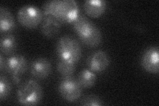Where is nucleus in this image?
<instances>
[{"instance_id": "nucleus-3", "label": "nucleus", "mask_w": 159, "mask_h": 106, "mask_svg": "<svg viewBox=\"0 0 159 106\" xmlns=\"http://www.w3.org/2000/svg\"><path fill=\"white\" fill-rule=\"evenodd\" d=\"M57 54L60 60L76 63L81 58V46L74 37L64 35L57 42Z\"/></svg>"}, {"instance_id": "nucleus-2", "label": "nucleus", "mask_w": 159, "mask_h": 106, "mask_svg": "<svg viewBox=\"0 0 159 106\" xmlns=\"http://www.w3.org/2000/svg\"><path fill=\"white\" fill-rule=\"evenodd\" d=\"M73 24L74 31L86 46L95 47L102 43V35L100 30L85 16L79 14Z\"/></svg>"}, {"instance_id": "nucleus-15", "label": "nucleus", "mask_w": 159, "mask_h": 106, "mask_svg": "<svg viewBox=\"0 0 159 106\" xmlns=\"http://www.w3.org/2000/svg\"><path fill=\"white\" fill-rule=\"evenodd\" d=\"M97 76L93 71L88 69H84L80 72L78 80L84 88H89L93 86L96 82Z\"/></svg>"}, {"instance_id": "nucleus-1", "label": "nucleus", "mask_w": 159, "mask_h": 106, "mask_svg": "<svg viewBox=\"0 0 159 106\" xmlns=\"http://www.w3.org/2000/svg\"><path fill=\"white\" fill-rule=\"evenodd\" d=\"M43 15H50L61 23H74L79 15L77 3L74 0H52L43 6Z\"/></svg>"}, {"instance_id": "nucleus-18", "label": "nucleus", "mask_w": 159, "mask_h": 106, "mask_svg": "<svg viewBox=\"0 0 159 106\" xmlns=\"http://www.w3.org/2000/svg\"><path fill=\"white\" fill-rule=\"evenodd\" d=\"M80 104L85 106H99L103 105V101L96 95L88 94L82 99Z\"/></svg>"}, {"instance_id": "nucleus-4", "label": "nucleus", "mask_w": 159, "mask_h": 106, "mask_svg": "<svg viewBox=\"0 0 159 106\" xmlns=\"http://www.w3.org/2000/svg\"><path fill=\"white\" fill-rule=\"evenodd\" d=\"M43 94V89L39 83L35 80H29L20 85L17 98L22 105H34L41 102Z\"/></svg>"}, {"instance_id": "nucleus-16", "label": "nucleus", "mask_w": 159, "mask_h": 106, "mask_svg": "<svg viewBox=\"0 0 159 106\" xmlns=\"http://www.w3.org/2000/svg\"><path fill=\"white\" fill-rule=\"evenodd\" d=\"M57 68L58 72L64 77H70L75 72L76 63L60 60L57 62Z\"/></svg>"}, {"instance_id": "nucleus-6", "label": "nucleus", "mask_w": 159, "mask_h": 106, "mask_svg": "<svg viewBox=\"0 0 159 106\" xmlns=\"http://www.w3.org/2000/svg\"><path fill=\"white\" fill-rule=\"evenodd\" d=\"M58 92L64 99L74 102L81 96L82 87L78 80L72 76L64 77L59 84Z\"/></svg>"}, {"instance_id": "nucleus-10", "label": "nucleus", "mask_w": 159, "mask_h": 106, "mask_svg": "<svg viewBox=\"0 0 159 106\" xmlns=\"http://www.w3.org/2000/svg\"><path fill=\"white\" fill-rule=\"evenodd\" d=\"M51 63L46 58H38L31 64L30 72L34 78L39 80L47 78L51 72Z\"/></svg>"}, {"instance_id": "nucleus-19", "label": "nucleus", "mask_w": 159, "mask_h": 106, "mask_svg": "<svg viewBox=\"0 0 159 106\" xmlns=\"http://www.w3.org/2000/svg\"><path fill=\"white\" fill-rule=\"evenodd\" d=\"M5 67H6V61L4 60L2 54H1L0 55V70L3 71L5 69Z\"/></svg>"}, {"instance_id": "nucleus-14", "label": "nucleus", "mask_w": 159, "mask_h": 106, "mask_svg": "<svg viewBox=\"0 0 159 106\" xmlns=\"http://www.w3.org/2000/svg\"><path fill=\"white\" fill-rule=\"evenodd\" d=\"M17 42L16 37L11 34L5 35L1 38L0 50L6 55H11L16 51Z\"/></svg>"}, {"instance_id": "nucleus-12", "label": "nucleus", "mask_w": 159, "mask_h": 106, "mask_svg": "<svg viewBox=\"0 0 159 106\" xmlns=\"http://www.w3.org/2000/svg\"><path fill=\"white\" fill-rule=\"evenodd\" d=\"M107 3L103 0H87L83 3L84 12L88 16L97 18L102 16L105 12Z\"/></svg>"}, {"instance_id": "nucleus-7", "label": "nucleus", "mask_w": 159, "mask_h": 106, "mask_svg": "<svg viewBox=\"0 0 159 106\" xmlns=\"http://www.w3.org/2000/svg\"><path fill=\"white\" fill-rule=\"evenodd\" d=\"M5 69L11 76L13 82L19 84L21 77L27 69V62L25 57L20 54L11 55L6 60Z\"/></svg>"}, {"instance_id": "nucleus-9", "label": "nucleus", "mask_w": 159, "mask_h": 106, "mask_svg": "<svg viewBox=\"0 0 159 106\" xmlns=\"http://www.w3.org/2000/svg\"><path fill=\"white\" fill-rule=\"evenodd\" d=\"M86 64L89 69L93 72H101L106 70L109 65V58L107 54L99 50L88 57Z\"/></svg>"}, {"instance_id": "nucleus-8", "label": "nucleus", "mask_w": 159, "mask_h": 106, "mask_svg": "<svg viewBox=\"0 0 159 106\" xmlns=\"http://www.w3.org/2000/svg\"><path fill=\"white\" fill-rule=\"evenodd\" d=\"M141 63L147 72L158 74L159 70L158 47L153 46L148 48L143 54Z\"/></svg>"}, {"instance_id": "nucleus-13", "label": "nucleus", "mask_w": 159, "mask_h": 106, "mask_svg": "<svg viewBox=\"0 0 159 106\" xmlns=\"http://www.w3.org/2000/svg\"><path fill=\"white\" fill-rule=\"evenodd\" d=\"M16 28V22L13 14L9 10L2 6L0 7V29L1 32L12 31Z\"/></svg>"}, {"instance_id": "nucleus-17", "label": "nucleus", "mask_w": 159, "mask_h": 106, "mask_svg": "<svg viewBox=\"0 0 159 106\" xmlns=\"http://www.w3.org/2000/svg\"><path fill=\"white\" fill-rule=\"evenodd\" d=\"M11 86L9 80L4 76L0 77V99H6L10 94Z\"/></svg>"}, {"instance_id": "nucleus-11", "label": "nucleus", "mask_w": 159, "mask_h": 106, "mask_svg": "<svg viewBox=\"0 0 159 106\" xmlns=\"http://www.w3.org/2000/svg\"><path fill=\"white\" fill-rule=\"evenodd\" d=\"M62 23L50 15L44 16L42 21L41 31L44 36L48 38L56 37L61 31Z\"/></svg>"}, {"instance_id": "nucleus-5", "label": "nucleus", "mask_w": 159, "mask_h": 106, "mask_svg": "<svg viewBox=\"0 0 159 106\" xmlns=\"http://www.w3.org/2000/svg\"><path fill=\"white\" fill-rule=\"evenodd\" d=\"M44 17L43 12L34 5H26L19 9L17 19L22 26L27 29L36 28Z\"/></svg>"}]
</instances>
